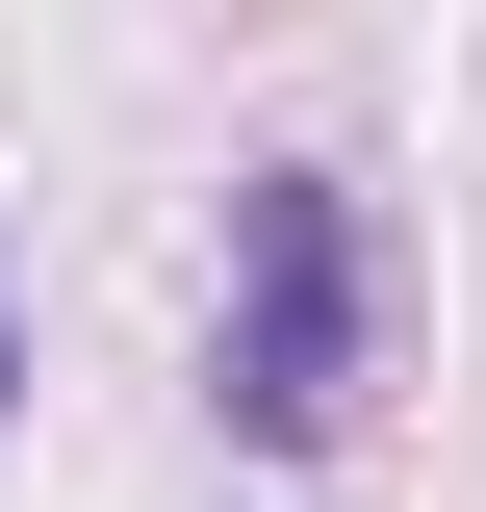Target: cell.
<instances>
[{
  "mask_svg": "<svg viewBox=\"0 0 486 512\" xmlns=\"http://www.w3.org/2000/svg\"><path fill=\"white\" fill-rule=\"evenodd\" d=\"M384 384V205L359 154H256L231 180V282H205V436L231 461H333Z\"/></svg>",
  "mask_w": 486,
  "mask_h": 512,
  "instance_id": "1",
  "label": "cell"
},
{
  "mask_svg": "<svg viewBox=\"0 0 486 512\" xmlns=\"http://www.w3.org/2000/svg\"><path fill=\"white\" fill-rule=\"evenodd\" d=\"M0 410H26V256H0Z\"/></svg>",
  "mask_w": 486,
  "mask_h": 512,
  "instance_id": "2",
  "label": "cell"
}]
</instances>
